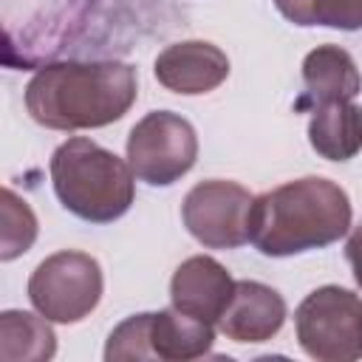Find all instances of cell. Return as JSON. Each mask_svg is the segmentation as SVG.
<instances>
[{
  "label": "cell",
  "instance_id": "cell-1",
  "mask_svg": "<svg viewBox=\"0 0 362 362\" xmlns=\"http://www.w3.org/2000/svg\"><path fill=\"white\" fill-rule=\"evenodd\" d=\"M136 102V71L127 62H54L34 74L25 107L51 130L105 127Z\"/></svg>",
  "mask_w": 362,
  "mask_h": 362
},
{
  "label": "cell",
  "instance_id": "cell-2",
  "mask_svg": "<svg viewBox=\"0 0 362 362\" xmlns=\"http://www.w3.org/2000/svg\"><path fill=\"white\" fill-rule=\"evenodd\" d=\"M351 226V201L328 178L288 181L252 201L249 240L269 257L300 255L339 240Z\"/></svg>",
  "mask_w": 362,
  "mask_h": 362
},
{
  "label": "cell",
  "instance_id": "cell-3",
  "mask_svg": "<svg viewBox=\"0 0 362 362\" xmlns=\"http://www.w3.org/2000/svg\"><path fill=\"white\" fill-rule=\"evenodd\" d=\"M54 192L68 212L90 223H110L133 204V170L90 139H68L51 158Z\"/></svg>",
  "mask_w": 362,
  "mask_h": 362
},
{
  "label": "cell",
  "instance_id": "cell-4",
  "mask_svg": "<svg viewBox=\"0 0 362 362\" xmlns=\"http://www.w3.org/2000/svg\"><path fill=\"white\" fill-rule=\"evenodd\" d=\"M303 351L320 362H354L362 356V300L339 286L311 291L294 311Z\"/></svg>",
  "mask_w": 362,
  "mask_h": 362
},
{
  "label": "cell",
  "instance_id": "cell-5",
  "mask_svg": "<svg viewBox=\"0 0 362 362\" xmlns=\"http://www.w3.org/2000/svg\"><path fill=\"white\" fill-rule=\"evenodd\" d=\"M28 297L45 320L79 322L102 297V269L85 252H57L34 269Z\"/></svg>",
  "mask_w": 362,
  "mask_h": 362
},
{
  "label": "cell",
  "instance_id": "cell-6",
  "mask_svg": "<svg viewBox=\"0 0 362 362\" xmlns=\"http://www.w3.org/2000/svg\"><path fill=\"white\" fill-rule=\"evenodd\" d=\"M198 158V139L187 119L156 110L147 113L127 136V164L150 187L178 181Z\"/></svg>",
  "mask_w": 362,
  "mask_h": 362
},
{
  "label": "cell",
  "instance_id": "cell-7",
  "mask_svg": "<svg viewBox=\"0 0 362 362\" xmlns=\"http://www.w3.org/2000/svg\"><path fill=\"white\" fill-rule=\"evenodd\" d=\"M252 195L235 181H201L181 206L189 235L209 249H235L249 240Z\"/></svg>",
  "mask_w": 362,
  "mask_h": 362
},
{
  "label": "cell",
  "instance_id": "cell-8",
  "mask_svg": "<svg viewBox=\"0 0 362 362\" xmlns=\"http://www.w3.org/2000/svg\"><path fill=\"white\" fill-rule=\"evenodd\" d=\"M229 76L226 54L204 40H187L164 48L156 59V79L173 93H209Z\"/></svg>",
  "mask_w": 362,
  "mask_h": 362
},
{
  "label": "cell",
  "instance_id": "cell-9",
  "mask_svg": "<svg viewBox=\"0 0 362 362\" xmlns=\"http://www.w3.org/2000/svg\"><path fill=\"white\" fill-rule=\"evenodd\" d=\"M232 291H235V280L229 277V272L206 255L184 260L170 283L173 305L206 322L221 320V314L232 300Z\"/></svg>",
  "mask_w": 362,
  "mask_h": 362
},
{
  "label": "cell",
  "instance_id": "cell-10",
  "mask_svg": "<svg viewBox=\"0 0 362 362\" xmlns=\"http://www.w3.org/2000/svg\"><path fill=\"white\" fill-rule=\"evenodd\" d=\"M283 320L286 303L274 288L257 280H238L218 325L235 342H266L280 331Z\"/></svg>",
  "mask_w": 362,
  "mask_h": 362
},
{
  "label": "cell",
  "instance_id": "cell-11",
  "mask_svg": "<svg viewBox=\"0 0 362 362\" xmlns=\"http://www.w3.org/2000/svg\"><path fill=\"white\" fill-rule=\"evenodd\" d=\"M303 82H305V93L300 99L303 107L354 102V96L362 88V79H359V71L351 54L339 45L314 48L303 62Z\"/></svg>",
  "mask_w": 362,
  "mask_h": 362
},
{
  "label": "cell",
  "instance_id": "cell-12",
  "mask_svg": "<svg viewBox=\"0 0 362 362\" xmlns=\"http://www.w3.org/2000/svg\"><path fill=\"white\" fill-rule=\"evenodd\" d=\"M311 147L328 161H348L362 150V107L354 102H331L311 107Z\"/></svg>",
  "mask_w": 362,
  "mask_h": 362
},
{
  "label": "cell",
  "instance_id": "cell-13",
  "mask_svg": "<svg viewBox=\"0 0 362 362\" xmlns=\"http://www.w3.org/2000/svg\"><path fill=\"white\" fill-rule=\"evenodd\" d=\"M215 339L212 322L198 320L192 314L173 308H164L153 314L150 322V342L156 351V359H170V362H184L209 354Z\"/></svg>",
  "mask_w": 362,
  "mask_h": 362
},
{
  "label": "cell",
  "instance_id": "cell-14",
  "mask_svg": "<svg viewBox=\"0 0 362 362\" xmlns=\"http://www.w3.org/2000/svg\"><path fill=\"white\" fill-rule=\"evenodd\" d=\"M57 351L48 320L28 311L0 314V362H42Z\"/></svg>",
  "mask_w": 362,
  "mask_h": 362
},
{
  "label": "cell",
  "instance_id": "cell-15",
  "mask_svg": "<svg viewBox=\"0 0 362 362\" xmlns=\"http://www.w3.org/2000/svg\"><path fill=\"white\" fill-rule=\"evenodd\" d=\"M274 6L294 25H328L342 31L362 28V0H274Z\"/></svg>",
  "mask_w": 362,
  "mask_h": 362
},
{
  "label": "cell",
  "instance_id": "cell-16",
  "mask_svg": "<svg viewBox=\"0 0 362 362\" xmlns=\"http://www.w3.org/2000/svg\"><path fill=\"white\" fill-rule=\"evenodd\" d=\"M37 238V218L31 206L17 198L11 189H3V229H0V257L14 260L17 255L28 252Z\"/></svg>",
  "mask_w": 362,
  "mask_h": 362
},
{
  "label": "cell",
  "instance_id": "cell-17",
  "mask_svg": "<svg viewBox=\"0 0 362 362\" xmlns=\"http://www.w3.org/2000/svg\"><path fill=\"white\" fill-rule=\"evenodd\" d=\"M150 322L153 314H133L127 317L107 339L105 359L122 362V359H156L153 342H150Z\"/></svg>",
  "mask_w": 362,
  "mask_h": 362
},
{
  "label": "cell",
  "instance_id": "cell-18",
  "mask_svg": "<svg viewBox=\"0 0 362 362\" xmlns=\"http://www.w3.org/2000/svg\"><path fill=\"white\" fill-rule=\"evenodd\" d=\"M345 257H348V263H351V269H354L356 283L362 286V226H356V229H354V235L348 238Z\"/></svg>",
  "mask_w": 362,
  "mask_h": 362
}]
</instances>
